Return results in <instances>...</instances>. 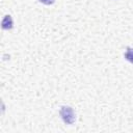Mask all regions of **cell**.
<instances>
[{"label":"cell","mask_w":133,"mask_h":133,"mask_svg":"<svg viewBox=\"0 0 133 133\" xmlns=\"http://www.w3.org/2000/svg\"><path fill=\"white\" fill-rule=\"evenodd\" d=\"M124 57L126 60L133 63V48L132 47H127V49L124 53Z\"/></svg>","instance_id":"3957f363"},{"label":"cell","mask_w":133,"mask_h":133,"mask_svg":"<svg viewBox=\"0 0 133 133\" xmlns=\"http://www.w3.org/2000/svg\"><path fill=\"white\" fill-rule=\"evenodd\" d=\"M59 114L60 117L62 118V121L68 124V125H72L75 123L76 119V114L74 109L71 106H61L60 110H59Z\"/></svg>","instance_id":"6da1fadb"},{"label":"cell","mask_w":133,"mask_h":133,"mask_svg":"<svg viewBox=\"0 0 133 133\" xmlns=\"http://www.w3.org/2000/svg\"><path fill=\"white\" fill-rule=\"evenodd\" d=\"M38 1L43 4H45V5H52L55 0H38Z\"/></svg>","instance_id":"277c9868"},{"label":"cell","mask_w":133,"mask_h":133,"mask_svg":"<svg viewBox=\"0 0 133 133\" xmlns=\"http://www.w3.org/2000/svg\"><path fill=\"white\" fill-rule=\"evenodd\" d=\"M1 25H2V28H3L4 30H9V29H11V28L14 27V21H12L11 16H10V15H5L4 18H3V20H2Z\"/></svg>","instance_id":"7a4b0ae2"}]
</instances>
